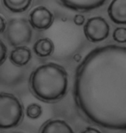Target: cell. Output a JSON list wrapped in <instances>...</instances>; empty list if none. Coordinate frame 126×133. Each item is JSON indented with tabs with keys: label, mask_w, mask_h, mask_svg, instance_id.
Listing matches in <instances>:
<instances>
[{
	"label": "cell",
	"mask_w": 126,
	"mask_h": 133,
	"mask_svg": "<svg viewBox=\"0 0 126 133\" xmlns=\"http://www.w3.org/2000/svg\"><path fill=\"white\" fill-rule=\"evenodd\" d=\"M33 50L37 56L45 58L49 57L54 53L55 44L53 41L49 38H41L35 42L33 46Z\"/></svg>",
	"instance_id": "8fae6325"
},
{
	"label": "cell",
	"mask_w": 126,
	"mask_h": 133,
	"mask_svg": "<svg viewBox=\"0 0 126 133\" xmlns=\"http://www.w3.org/2000/svg\"><path fill=\"white\" fill-rule=\"evenodd\" d=\"M84 34L88 41L97 43L105 40L109 36L110 26L103 17H91L84 25Z\"/></svg>",
	"instance_id": "5b68a950"
},
{
	"label": "cell",
	"mask_w": 126,
	"mask_h": 133,
	"mask_svg": "<svg viewBox=\"0 0 126 133\" xmlns=\"http://www.w3.org/2000/svg\"><path fill=\"white\" fill-rule=\"evenodd\" d=\"M4 33L6 41L15 48L29 43L32 38L31 26L25 18H11Z\"/></svg>",
	"instance_id": "277c9868"
},
{
	"label": "cell",
	"mask_w": 126,
	"mask_h": 133,
	"mask_svg": "<svg viewBox=\"0 0 126 133\" xmlns=\"http://www.w3.org/2000/svg\"><path fill=\"white\" fill-rule=\"evenodd\" d=\"M74 95L87 120L126 131V47L105 45L88 53L76 69Z\"/></svg>",
	"instance_id": "6da1fadb"
},
{
	"label": "cell",
	"mask_w": 126,
	"mask_h": 133,
	"mask_svg": "<svg viewBox=\"0 0 126 133\" xmlns=\"http://www.w3.org/2000/svg\"><path fill=\"white\" fill-rule=\"evenodd\" d=\"M5 28H6V22L4 18L0 15V34L4 32Z\"/></svg>",
	"instance_id": "e0dca14e"
},
{
	"label": "cell",
	"mask_w": 126,
	"mask_h": 133,
	"mask_svg": "<svg viewBox=\"0 0 126 133\" xmlns=\"http://www.w3.org/2000/svg\"><path fill=\"white\" fill-rule=\"evenodd\" d=\"M54 15L48 8L37 6L29 14V23L31 27L38 30H46L52 26L54 23Z\"/></svg>",
	"instance_id": "8992f818"
},
{
	"label": "cell",
	"mask_w": 126,
	"mask_h": 133,
	"mask_svg": "<svg viewBox=\"0 0 126 133\" xmlns=\"http://www.w3.org/2000/svg\"><path fill=\"white\" fill-rule=\"evenodd\" d=\"M85 18L83 15L81 14H77L74 16V23H75L77 26H81L85 23Z\"/></svg>",
	"instance_id": "2e32d148"
},
{
	"label": "cell",
	"mask_w": 126,
	"mask_h": 133,
	"mask_svg": "<svg viewBox=\"0 0 126 133\" xmlns=\"http://www.w3.org/2000/svg\"><path fill=\"white\" fill-rule=\"evenodd\" d=\"M40 133H74V131L65 120L51 119L42 126Z\"/></svg>",
	"instance_id": "9c48e42d"
},
{
	"label": "cell",
	"mask_w": 126,
	"mask_h": 133,
	"mask_svg": "<svg viewBox=\"0 0 126 133\" xmlns=\"http://www.w3.org/2000/svg\"><path fill=\"white\" fill-rule=\"evenodd\" d=\"M29 86L37 99L46 103L61 99L68 92V77L62 66L54 62L36 68L29 77Z\"/></svg>",
	"instance_id": "7a4b0ae2"
},
{
	"label": "cell",
	"mask_w": 126,
	"mask_h": 133,
	"mask_svg": "<svg viewBox=\"0 0 126 133\" xmlns=\"http://www.w3.org/2000/svg\"><path fill=\"white\" fill-rule=\"evenodd\" d=\"M4 7L13 13H23L29 9L32 0H2Z\"/></svg>",
	"instance_id": "7c38bea8"
},
{
	"label": "cell",
	"mask_w": 126,
	"mask_h": 133,
	"mask_svg": "<svg viewBox=\"0 0 126 133\" xmlns=\"http://www.w3.org/2000/svg\"><path fill=\"white\" fill-rule=\"evenodd\" d=\"M81 133H102L100 130L94 128V127H87L85 130H83Z\"/></svg>",
	"instance_id": "ac0fdd59"
},
{
	"label": "cell",
	"mask_w": 126,
	"mask_h": 133,
	"mask_svg": "<svg viewBox=\"0 0 126 133\" xmlns=\"http://www.w3.org/2000/svg\"><path fill=\"white\" fill-rule=\"evenodd\" d=\"M109 17L118 25H126V0H112L107 9Z\"/></svg>",
	"instance_id": "ba28073f"
},
{
	"label": "cell",
	"mask_w": 126,
	"mask_h": 133,
	"mask_svg": "<svg viewBox=\"0 0 126 133\" xmlns=\"http://www.w3.org/2000/svg\"><path fill=\"white\" fill-rule=\"evenodd\" d=\"M32 54L29 48L26 46L16 47L10 55V61L13 65L17 66H24L31 60Z\"/></svg>",
	"instance_id": "30bf717a"
},
{
	"label": "cell",
	"mask_w": 126,
	"mask_h": 133,
	"mask_svg": "<svg viewBox=\"0 0 126 133\" xmlns=\"http://www.w3.org/2000/svg\"><path fill=\"white\" fill-rule=\"evenodd\" d=\"M64 7L79 12L96 10L104 4L107 0H56Z\"/></svg>",
	"instance_id": "52a82bcc"
},
{
	"label": "cell",
	"mask_w": 126,
	"mask_h": 133,
	"mask_svg": "<svg viewBox=\"0 0 126 133\" xmlns=\"http://www.w3.org/2000/svg\"><path fill=\"white\" fill-rule=\"evenodd\" d=\"M23 105L15 95L0 94V129L17 127L23 119Z\"/></svg>",
	"instance_id": "3957f363"
},
{
	"label": "cell",
	"mask_w": 126,
	"mask_h": 133,
	"mask_svg": "<svg viewBox=\"0 0 126 133\" xmlns=\"http://www.w3.org/2000/svg\"><path fill=\"white\" fill-rule=\"evenodd\" d=\"M74 60H75L76 62H80V60H81V56H80L79 55H76L75 56H74Z\"/></svg>",
	"instance_id": "d6986e66"
},
{
	"label": "cell",
	"mask_w": 126,
	"mask_h": 133,
	"mask_svg": "<svg viewBox=\"0 0 126 133\" xmlns=\"http://www.w3.org/2000/svg\"><path fill=\"white\" fill-rule=\"evenodd\" d=\"M26 115L29 118L37 119L42 115V106L36 103H31L26 108Z\"/></svg>",
	"instance_id": "4fadbf2b"
},
{
	"label": "cell",
	"mask_w": 126,
	"mask_h": 133,
	"mask_svg": "<svg viewBox=\"0 0 126 133\" xmlns=\"http://www.w3.org/2000/svg\"><path fill=\"white\" fill-rule=\"evenodd\" d=\"M7 56V48L5 44L0 40V66L4 62Z\"/></svg>",
	"instance_id": "9a60e30c"
},
{
	"label": "cell",
	"mask_w": 126,
	"mask_h": 133,
	"mask_svg": "<svg viewBox=\"0 0 126 133\" xmlns=\"http://www.w3.org/2000/svg\"><path fill=\"white\" fill-rule=\"evenodd\" d=\"M114 41L118 43H126V28L125 27H117L115 29L112 34Z\"/></svg>",
	"instance_id": "5bb4252c"
}]
</instances>
